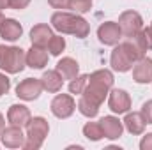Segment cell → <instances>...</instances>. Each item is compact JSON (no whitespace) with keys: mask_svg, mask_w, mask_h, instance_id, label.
I'll use <instances>...</instances> for the list:
<instances>
[{"mask_svg":"<svg viewBox=\"0 0 152 150\" xmlns=\"http://www.w3.org/2000/svg\"><path fill=\"white\" fill-rule=\"evenodd\" d=\"M25 58H27V66H28L30 69H42V67L48 64V53L44 51V48L34 46V44H32V48L27 51Z\"/></svg>","mask_w":152,"mask_h":150,"instance_id":"cell-15","label":"cell"},{"mask_svg":"<svg viewBox=\"0 0 152 150\" xmlns=\"http://www.w3.org/2000/svg\"><path fill=\"white\" fill-rule=\"evenodd\" d=\"M118 27L122 30V36L131 37L143 28V18L136 11H124L118 16Z\"/></svg>","mask_w":152,"mask_h":150,"instance_id":"cell-5","label":"cell"},{"mask_svg":"<svg viewBox=\"0 0 152 150\" xmlns=\"http://www.w3.org/2000/svg\"><path fill=\"white\" fill-rule=\"evenodd\" d=\"M69 9L76 14H85L92 9V0H69Z\"/></svg>","mask_w":152,"mask_h":150,"instance_id":"cell-24","label":"cell"},{"mask_svg":"<svg viewBox=\"0 0 152 150\" xmlns=\"http://www.w3.org/2000/svg\"><path fill=\"white\" fill-rule=\"evenodd\" d=\"M48 131H50V125H48V120L42 118V117H34L28 120L27 124V136H25V150H39L42 147L46 136H48Z\"/></svg>","mask_w":152,"mask_h":150,"instance_id":"cell-4","label":"cell"},{"mask_svg":"<svg viewBox=\"0 0 152 150\" xmlns=\"http://www.w3.org/2000/svg\"><path fill=\"white\" fill-rule=\"evenodd\" d=\"M97 37H99V41L104 46H115V44L120 42L122 30H120L118 23H115V21H104L97 28Z\"/></svg>","mask_w":152,"mask_h":150,"instance_id":"cell-8","label":"cell"},{"mask_svg":"<svg viewBox=\"0 0 152 150\" xmlns=\"http://www.w3.org/2000/svg\"><path fill=\"white\" fill-rule=\"evenodd\" d=\"M25 51L18 46H5L0 44V69L9 74H18L25 69L27 58Z\"/></svg>","mask_w":152,"mask_h":150,"instance_id":"cell-3","label":"cell"},{"mask_svg":"<svg viewBox=\"0 0 152 150\" xmlns=\"http://www.w3.org/2000/svg\"><path fill=\"white\" fill-rule=\"evenodd\" d=\"M21 34H23V27L12 18H5V21H4V25L0 28V37L4 41L14 42V41H18L21 37Z\"/></svg>","mask_w":152,"mask_h":150,"instance_id":"cell-16","label":"cell"},{"mask_svg":"<svg viewBox=\"0 0 152 150\" xmlns=\"http://www.w3.org/2000/svg\"><path fill=\"white\" fill-rule=\"evenodd\" d=\"M28 4H30V0H11V5H9V7H12V9H16V11H21V9H25Z\"/></svg>","mask_w":152,"mask_h":150,"instance_id":"cell-30","label":"cell"},{"mask_svg":"<svg viewBox=\"0 0 152 150\" xmlns=\"http://www.w3.org/2000/svg\"><path fill=\"white\" fill-rule=\"evenodd\" d=\"M78 111L81 113L83 117H88V118H94V117H97V113H99V106L97 104H94L92 101H88L87 97H80V101H78Z\"/></svg>","mask_w":152,"mask_h":150,"instance_id":"cell-22","label":"cell"},{"mask_svg":"<svg viewBox=\"0 0 152 150\" xmlns=\"http://www.w3.org/2000/svg\"><path fill=\"white\" fill-rule=\"evenodd\" d=\"M30 110L23 104H12L7 111V120L12 124V125H18V127H27L28 120H30Z\"/></svg>","mask_w":152,"mask_h":150,"instance_id":"cell-14","label":"cell"},{"mask_svg":"<svg viewBox=\"0 0 152 150\" xmlns=\"http://www.w3.org/2000/svg\"><path fill=\"white\" fill-rule=\"evenodd\" d=\"M51 27L60 34H71L78 39L87 37L90 32V25L87 23V20H83L80 14H71L64 11H58L51 16Z\"/></svg>","mask_w":152,"mask_h":150,"instance_id":"cell-2","label":"cell"},{"mask_svg":"<svg viewBox=\"0 0 152 150\" xmlns=\"http://www.w3.org/2000/svg\"><path fill=\"white\" fill-rule=\"evenodd\" d=\"M151 28H152V23H151Z\"/></svg>","mask_w":152,"mask_h":150,"instance_id":"cell-35","label":"cell"},{"mask_svg":"<svg viewBox=\"0 0 152 150\" xmlns=\"http://www.w3.org/2000/svg\"><path fill=\"white\" fill-rule=\"evenodd\" d=\"M76 110V103L69 94H57L51 101V113L57 118H69Z\"/></svg>","mask_w":152,"mask_h":150,"instance_id":"cell-6","label":"cell"},{"mask_svg":"<svg viewBox=\"0 0 152 150\" xmlns=\"http://www.w3.org/2000/svg\"><path fill=\"white\" fill-rule=\"evenodd\" d=\"M11 5V0H0V11L2 9H7Z\"/></svg>","mask_w":152,"mask_h":150,"instance_id":"cell-32","label":"cell"},{"mask_svg":"<svg viewBox=\"0 0 152 150\" xmlns=\"http://www.w3.org/2000/svg\"><path fill=\"white\" fill-rule=\"evenodd\" d=\"M87 81H88V74L76 76L75 79H71V83H69V92L71 94H81L83 88L87 87Z\"/></svg>","mask_w":152,"mask_h":150,"instance_id":"cell-25","label":"cell"},{"mask_svg":"<svg viewBox=\"0 0 152 150\" xmlns=\"http://www.w3.org/2000/svg\"><path fill=\"white\" fill-rule=\"evenodd\" d=\"M133 79L140 85L145 83H152V58L143 57L138 62H134L133 67Z\"/></svg>","mask_w":152,"mask_h":150,"instance_id":"cell-12","label":"cell"},{"mask_svg":"<svg viewBox=\"0 0 152 150\" xmlns=\"http://www.w3.org/2000/svg\"><path fill=\"white\" fill-rule=\"evenodd\" d=\"M142 115H143V118H145L147 124H152V99L147 101V103H143V106H142Z\"/></svg>","mask_w":152,"mask_h":150,"instance_id":"cell-26","label":"cell"},{"mask_svg":"<svg viewBox=\"0 0 152 150\" xmlns=\"http://www.w3.org/2000/svg\"><path fill=\"white\" fill-rule=\"evenodd\" d=\"M83 136L90 141H99L104 138V133H103V127L99 122H87L83 125Z\"/></svg>","mask_w":152,"mask_h":150,"instance_id":"cell-21","label":"cell"},{"mask_svg":"<svg viewBox=\"0 0 152 150\" xmlns=\"http://www.w3.org/2000/svg\"><path fill=\"white\" fill-rule=\"evenodd\" d=\"M4 21H5V16L2 14V11H0V28H2V25H4Z\"/></svg>","mask_w":152,"mask_h":150,"instance_id":"cell-34","label":"cell"},{"mask_svg":"<svg viewBox=\"0 0 152 150\" xmlns=\"http://www.w3.org/2000/svg\"><path fill=\"white\" fill-rule=\"evenodd\" d=\"M57 71H58V74L62 76L64 79H75L76 76H78V73H80V66H78V62H76L75 58L64 57L62 60H58Z\"/></svg>","mask_w":152,"mask_h":150,"instance_id":"cell-20","label":"cell"},{"mask_svg":"<svg viewBox=\"0 0 152 150\" xmlns=\"http://www.w3.org/2000/svg\"><path fill=\"white\" fill-rule=\"evenodd\" d=\"M9 88H11V79H9L5 74L0 73V97H2L4 94H7Z\"/></svg>","mask_w":152,"mask_h":150,"instance_id":"cell-27","label":"cell"},{"mask_svg":"<svg viewBox=\"0 0 152 150\" xmlns=\"http://www.w3.org/2000/svg\"><path fill=\"white\" fill-rule=\"evenodd\" d=\"M108 106L113 113H127L131 108V97L126 90L122 88H113L110 90V97H108Z\"/></svg>","mask_w":152,"mask_h":150,"instance_id":"cell-11","label":"cell"},{"mask_svg":"<svg viewBox=\"0 0 152 150\" xmlns=\"http://www.w3.org/2000/svg\"><path fill=\"white\" fill-rule=\"evenodd\" d=\"M140 149L142 150H152V133L145 134L140 141Z\"/></svg>","mask_w":152,"mask_h":150,"instance_id":"cell-28","label":"cell"},{"mask_svg":"<svg viewBox=\"0 0 152 150\" xmlns=\"http://www.w3.org/2000/svg\"><path fill=\"white\" fill-rule=\"evenodd\" d=\"M48 51L53 55V57H58L64 50H66V39L60 37V36H53V37L50 39V42H48Z\"/></svg>","mask_w":152,"mask_h":150,"instance_id":"cell-23","label":"cell"},{"mask_svg":"<svg viewBox=\"0 0 152 150\" xmlns=\"http://www.w3.org/2000/svg\"><path fill=\"white\" fill-rule=\"evenodd\" d=\"M51 37H53V32L46 23H39L36 27H32V30H30V41L34 46L46 48Z\"/></svg>","mask_w":152,"mask_h":150,"instance_id":"cell-17","label":"cell"},{"mask_svg":"<svg viewBox=\"0 0 152 150\" xmlns=\"http://www.w3.org/2000/svg\"><path fill=\"white\" fill-rule=\"evenodd\" d=\"M143 30V36H145V41H147V48L152 50V28H142Z\"/></svg>","mask_w":152,"mask_h":150,"instance_id":"cell-31","label":"cell"},{"mask_svg":"<svg viewBox=\"0 0 152 150\" xmlns=\"http://www.w3.org/2000/svg\"><path fill=\"white\" fill-rule=\"evenodd\" d=\"M53 9H69V0H48Z\"/></svg>","mask_w":152,"mask_h":150,"instance_id":"cell-29","label":"cell"},{"mask_svg":"<svg viewBox=\"0 0 152 150\" xmlns=\"http://www.w3.org/2000/svg\"><path fill=\"white\" fill-rule=\"evenodd\" d=\"M42 92V83L36 78H27L16 87V95L23 101H36Z\"/></svg>","mask_w":152,"mask_h":150,"instance_id":"cell-7","label":"cell"},{"mask_svg":"<svg viewBox=\"0 0 152 150\" xmlns=\"http://www.w3.org/2000/svg\"><path fill=\"white\" fill-rule=\"evenodd\" d=\"M41 83H42V90L50 92V94H57L62 90V85H64V78L58 74V71H46L42 78H41Z\"/></svg>","mask_w":152,"mask_h":150,"instance_id":"cell-18","label":"cell"},{"mask_svg":"<svg viewBox=\"0 0 152 150\" xmlns=\"http://www.w3.org/2000/svg\"><path fill=\"white\" fill-rule=\"evenodd\" d=\"M110 64H112L113 71H117V73H127L134 66V62L131 60V57L126 51V48L122 46V42L115 44V50L112 51V57H110Z\"/></svg>","mask_w":152,"mask_h":150,"instance_id":"cell-9","label":"cell"},{"mask_svg":"<svg viewBox=\"0 0 152 150\" xmlns=\"http://www.w3.org/2000/svg\"><path fill=\"white\" fill-rule=\"evenodd\" d=\"M145 118L142 111H133V113H127L126 118H124V127L133 134V136H138L145 131Z\"/></svg>","mask_w":152,"mask_h":150,"instance_id":"cell-19","label":"cell"},{"mask_svg":"<svg viewBox=\"0 0 152 150\" xmlns=\"http://www.w3.org/2000/svg\"><path fill=\"white\" fill-rule=\"evenodd\" d=\"M0 140H2V145L7 149H23L25 145V134L21 133V127L12 125V124L9 127H4Z\"/></svg>","mask_w":152,"mask_h":150,"instance_id":"cell-10","label":"cell"},{"mask_svg":"<svg viewBox=\"0 0 152 150\" xmlns=\"http://www.w3.org/2000/svg\"><path fill=\"white\" fill-rule=\"evenodd\" d=\"M115 78L112 74V71L108 69H99V71H94L92 74L88 76V81H87V87L83 88L81 95L87 97L88 101H92L94 104L101 106L106 99V95L110 94L112 87H113Z\"/></svg>","mask_w":152,"mask_h":150,"instance_id":"cell-1","label":"cell"},{"mask_svg":"<svg viewBox=\"0 0 152 150\" xmlns=\"http://www.w3.org/2000/svg\"><path fill=\"white\" fill-rule=\"evenodd\" d=\"M99 124H101V127H103L104 138H108V140H117V138L122 136L124 125H122V122H120L117 117H112V115L103 117V118L99 120Z\"/></svg>","mask_w":152,"mask_h":150,"instance_id":"cell-13","label":"cell"},{"mask_svg":"<svg viewBox=\"0 0 152 150\" xmlns=\"http://www.w3.org/2000/svg\"><path fill=\"white\" fill-rule=\"evenodd\" d=\"M4 127H5V122H4V117H2V113H0V134H2V131H4Z\"/></svg>","mask_w":152,"mask_h":150,"instance_id":"cell-33","label":"cell"}]
</instances>
